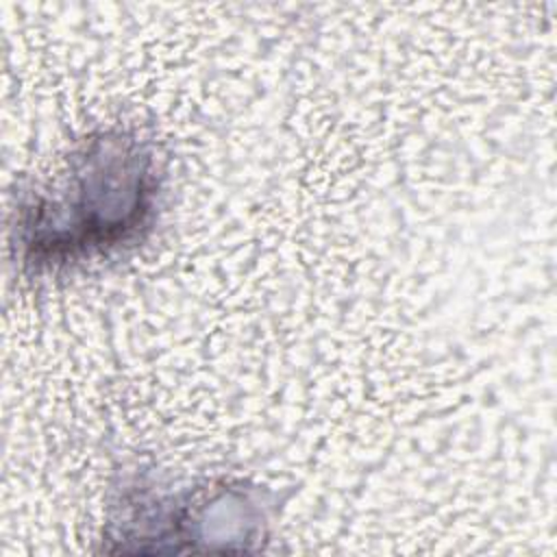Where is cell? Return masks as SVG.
<instances>
[{"label": "cell", "instance_id": "1", "mask_svg": "<svg viewBox=\"0 0 557 557\" xmlns=\"http://www.w3.org/2000/svg\"><path fill=\"white\" fill-rule=\"evenodd\" d=\"M154 196L152 157L135 139L91 137L22 209V257L44 268L120 246L146 226Z\"/></svg>", "mask_w": 557, "mask_h": 557}]
</instances>
